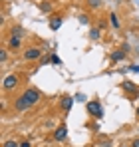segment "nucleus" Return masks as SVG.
Returning a JSON list of instances; mask_svg holds the SVG:
<instances>
[{"mask_svg": "<svg viewBox=\"0 0 139 147\" xmlns=\"http://www.w3.org/2000/svg\"><path fill=\"white\" fill-rule=\"evenodd\" d=\"M38 101H40V92H38V90H26L20 98H16L14 109H16V111H26V109H30L32 105H36Z\"/></svg>", "mask_w": 139, "mask_h": 147, "instance_id": "obj_1", "label": "nucleus"}, {"mask_svg": "<svg viewBox=\"0 0 139 147\" xmlns=\"http://www.w3.org/2000/svg\"><path fill=\"white\" fill-rule=\"evenodd\" d=\"M88 111H90V113H93L97 119H101V117H103L101 103H99V101H95V99H93V101H88Z\"/></svg>", "mask_w": 139, "mask_h": 147, "instance_id": "obj_2", "label": "nucleus"}, {"mask_svg": "<svg viewBox=\"0 0 139 147\" xmlns=\"http://www.w3.org/2000/svg\"><path fill=\"white\" fill-rule=\"evenodd\" d=\"M18 82H20V80H18V76H14V74H12V76H6V78H4V84H2V88L8 92V90L16 88V86H18Z\"/></svg>", "mask_w": 139, "mask_h": 147, "instance_id": "obj_3", "label": "nucleus"}, {"mask_svg": "<svg viewBox=\"0 0 139 147\" xmlns=\"http://www.w3.org/2000/svg\"><path fill=\"white\" fill-rule=\"evenodd\" d=\"M24 58L26 60H38V58H42V50L40 48H28L24 52Z\"/></svg>", "mask_w": 139, "mask_h": 147, "instance_id": "obj_4", "label": "nucleus"}, {"mask_svg": "<svg viewBox=\"0 0 139 147\" xmlns=\"http://www.w3.org/2000/svg\"><path fill=\"white\" fill-rule=\"evenodd\" d=\"M66 137H68V127H66V125H60V127L54 131V139H56V141H64Z\"/></svg>", "mask_w": 139, "mask_h": 147, "instance_id": "obj_5", "label": "nucleus"}, {"mask_svg": "<svg viewBox=\"0 0 139 147\" xmlns=\"http://www.w3.org/2000/svg\"><path fill=\"white\" fill-rule=\"evenodd\" d=\"M50 28H52V30H60V28H62V18H60V16H54L52 22H50Z\"/></svg>", "mask_w": 139, "mask_h": 147, "instance_id": "obj_6", "label": "nucleus"}, {"mask_svg": "<svg viewBox=\"0 0 139 147\" xmlns=\"http://www.w3.org/2000/svg\"><path fill=\"white\" fill-rule=\"evenodd\" d=\"M72 105H74V99L72 98H64L62 99V109H64V111H70Z\"/></svg>", "mask_w": 139, "mask_h": 147, "instance_id": "obj_7", "label": "nucleus"}, {"mask_svg": "<svg viewBox=\"0 0 139 147\" xmlns=\"http://www.w3.org/2000/svg\"><path fill=\"white\" fill-rule=\"evenodd\" d=\"M125 54H127V52H123V50H117V52H113V54H111V60H113V62H121V60L125 58Z\"/></svg>", "mask_w": 139, "mask_h": 147, "instance_id": "obj_8", "label": "nucleus"}, {"mask_svg": "<svg viewBox=\"0 0 139 147\" xmlns=\"http://www.w3.org/2000/svg\"><path fill=\"white\" fill-rule=\"evenodd\" d=\"M123 90H127L129 94H137V86H135L133 82H125V84H123Z\"/></svg>", "mask_w": 139, "mask_h": 147, "instance_id": "obj_9", "label": "nucleus"}, {"mask_svg": "<svg viewBox=\"0 0 139 147\" xmlns=\"http://www.w3.org/2000/svg\"><path fill=\"white\" fill-rule=\"evenodd\" d=\"M109 18H111V26H113V28H119V18H117L115 12H111V16H109Z\"/></svg>", "mask_w": 139, "mask_h": 147, "instance_id": "obj_10", "label": "nucleus"}, {"mask_svg": "<svg viewBox=\"0 0 139 147\" xmlns=\"http://www.w3.org/2000/svg\"><path fill=\"white\" fill-rule=\"evenodd\" d=\"M40 10H42V12H52V4H50V2H44V4H40Z\"/></svg>", "mask_w": 139, "mask_h": 147, "instance_id": "obj_11", "label": "nucleus"}, {"mask_svg": "<svg viewBox=\"0 0 139 147\" xmlns=\"http://www.w3.org/2000/svg\"><path fill=\"white\" fill-rule=\"evenodd\" d=\"M90 38H92V40H97V38H99V28H92V30H90Z\"/></svg>", "mask_w": 139, "mask_h": 147, "instance_id": "obj_12", "label": "nucleus"}, {"mask_svg": "<svg viewBox=\"0 0 139 147\" xmlns=\"http://www.w3.org/2000/svg\"><path fill=\"white\" fill-rule=\"evenodd\" d=\"M18 46H20V38L12 36V38H10V48H18Z\"/></svg>", "mask_w": 139, "mask_h": 147, "instance_id": "obj_13", "label": "nucleus"}, {"mask_svg": "<svg viewBox=\"0 0 139 147\" xmlns=\"http://www.w3.org/2000/svg\"><path fill=\"white\" fill-rule=\"evenodd\" d=\"M22 28H14V30H12V36H16V38H22Z\"/></svg>", "mask_w": 139, "mask_h": 147, "instance_id": "obj_14", "label": "nucleus"}, {"mask_svg": "<svg viewBox=\"0 0 139 147\" xmlns=\"http://www.w3.org/2000/svg\"><path fill=\"white\" fill-rule=\"evenodd\" d=\"M88 2H90V6H92V8H99V6H101V2H99V0H88Z\"/></svg>", "mask_w": 139, "mask_h": 147, "instance_id": "obj_15", "label": "nucleus"}, {"mask_svg": "<svg viewBox=\"0 0 139 147\" xmlns=\"http://www.w3.org/2000/svg\"><path fill=\"white\" fill-rule=\"evenodd\" d=\"M2 147H20V145H18L16 141H12V139H10V141H6V143H4Z\"/></svg>", "mask_w": 139, "mask_h": 147, "instance_id": "obj_16", "label": "nucleus"}, {"mask_svg": "<svg viewBox=\"0 0 139 147\" xmlns=\"http://www.w3.org/2000/svg\"><path fill=\"white\" fill-rule=\"evenodd\" d=\"M80 22H82V24H88V22H90V18H88L86 14H82V16H80Z\"/></svg>", "mask_w": 139, "mask_h": 147, "instance_id": "obj_17", "label": "nucleus"}, {"mask_svg": "<svg viewBox=\"0 0 139 147\" xmlns=\"http://www.w3.org/2000/svg\"><path fill=\"white\" fill-rule=\"evenodd\" d=\"M6 58H8V54H6V50H2V54H0V62L4 64V62H6Z\"/></svg>", "mask_w": 139, "mask_h": 147, "instance_id": "obj_18", "label": "nucleus"}, {"mask_svg": "<svg viewBox=\"0 0 139 147\" xmlns=\"http://www.w3.org/2000/svg\"><path fill=\"white\" fill-rule=\"evenodd\" d=\"M50 62H52V64H60V62H62V60H60V58H58V56H56V54H54V56H52V60H50Z\"/></svg>", "mask_w": 139, "mask_h": 147, "instance_id": "obj_19", "label": "nucleus"}, {"mask_svg": "<svg viewBox=\"0 0 139 147\" xmlns=\"http://www.w3.org/2000/svg\"><path fill=\"white\" fill-rule=\"evenodd\" d=\"M129 70H131V72H137V74H139V64H133V66H129Z\"/></svg>", "mask_w": 139, "mask_h": 147, "instance_id": "obj_20", "label": "nucleus"}, {"mask_svg": "<svg viewBox=\"0 0 139 147\" xmlns=\"http://www.w3.org/2000/svg\"><path fill=\"white\" fill-rule=\"evenodd\" d=\"M76 99H78V101H86V96H84V94H78Z\"/></svg>", "mask_w": 139, "mask_h": 147, "instance_id": "obj_21", "label": "nucleus"}, {"mask_svg": "<svg viewBox=\"0 0 139 147\" xmlns=\"http://www.w3.org/2000/svg\"><path fill=\"white\" fill-rule=\"evenodd\" d=\"M99 147H111V141H103V143H101Z\"/></svg>", "mask_w": 139, "mask_h": 147, "instance_id": "obj_22", "label": "nucleus"}, {"mask_svg": "<svg viewBox=\"0 0 139 147\" xmlns=\"http://www.w3.org/2000/svg\"><path fill=\"white\" fill-rule=\"evenodd\" d=\"M20 147H30V141H24V143H20Z\"/></svg>", "mask_w": 139, "mask_h": 147, "instance_id": "obj_23", "label": "nucleus"}, {"mask_svg": "<svg viewBox=\"0 0 139 147\" xmlns=\"http://www.w3.org/2000/svg\"><path fill=\"white\" fill-rule=\"evenodd\" d=\"M131 147H139V139H135V141L131 143Z\"/></svg>", "mask_w": 139, "mask_h": 147, "instance_id": "obj_24", "label": "nucleus"}, {"mask_svg": "<svg viewBox=\"0 0 139 147\" xmlns=\"http://www.w3.org/2000/svg\"><path fill=\"white\" fill-rule=\"evenodd\" d=\"M137 115H139V107H137Z\"/></svg>", "mask_w": 139, "mask_h": 147, "instance_id": "obj_25", "label": "nucleus"}]
</instances>
